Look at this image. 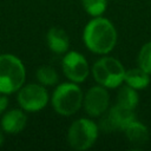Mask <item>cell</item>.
<instances>
[{
    "instance_id": "4fadbf2b",
    "label": "cell",
    "mask_w": 151,
    "mask_h": 151,
    "mask_svg": "<svg viewBox=\"0 0 151 151\" xmlns=\"http://www.w3.org/2000/svg\"><path fill=\"white\" fill-rule=\"evenodd\" d=\"M124 81L129 86H131L136 90L145 88L150 83V73H147L146 71H144L140 67L131 68V70L125 71Z\"/></svg>"
},
{
    "instance_id": "e0dca14e",
    "label": "cell",
    "mask_w": 151,
    "mask_h": 151,
    "mask_svg": "<svg viewBox=\"0 0 151 151\" xmlns=\"http://www.w3.org/2000/svg\"><path fill=\"white\" fill-rule=\"evenodd\" d=\"M138 66L151 74V41L146 42L138 53Z\"/></svg>"
},
{
    "instance_id": "30bf717a",
    "label": "cell",
    "mask_w": 151,
    "mask_h": 151,
    "mask_svg": "<svg viewBox=\"0 0 151 151\" xmlns=\"http://www.w3.org/2000/svg\"><path fill=\"white\" fill-rule=\"evenodd\" d=\"M27 117L21 110H11L4 114L1 127L7 133H19L26 125Z\"/></svg>"
},
{
    "instance_id": "9a60e30c",
    "label": "cell",
    "mask_w": 151,
    "mask_h": 151,
    "mask_svg": "<svg viewBox=\"0 0 151 151\" xmlns=\"http://www.w3.org/2000/svg\"><path fill=\"white\" fill-rule=\"evenodd\" d=\"M37 79L40 84L46 86H52L58 81V73L57 71L47 65L40 66L37 71Z\"/></svg>"
},
{
    "instance_id": "9c48e42d",
    "label": "cell",
    "mask_w": 151,
    "mask_h": 151,
    "mask_svg": "<svg viewBox=\"0 0 151 151\" xmlns=\"http://www.w3.org/2000/svg\"><path fill=\"white\" fill-rule=\"evenodd\" d=\"M61 66L65 76L73 83H81L88 76V64L78 52H68L63 58Z\"/></svg>"
},
{
    "instance_id": "52a82bcc",
    "label": "cell",
    "mask_w": 151,
    "mask_h": 151,
    "mask_svg": "<svg viewBox=\"0 0 151 151\" xmlns=\"http://www.w3.org/2000/svg\"><path fill=\"white\" fill-rule=\"evenodd\" d=\"M48 94L44 86L38 84H28L21 86L18 93V103L26 111H39L46 106Z\"/></svg>"
},
{
    "instance_id": "ac0fdd59",
    "label": "cell",
    "mask_w": 151,
    "mask_h": 151,
    "mask_svg": "<svg viewBox=\"0 0 151 151\" xmlns=\"http://www.w3.org/2000/svg\"><path fill=\"white\" fill-rule=\"evenodd\" d=\"M7 105H8V99L5 96H0V113H2L5 111Z\"/></svg>"
},
{
    "instance_id": "ba28073f",
    "label": "cell",
    "mask_w": 151,
    "mask_h": 151,
    "mask_svg": "<svg viewBox=\"0 0 151 151\" xmlns=\"http://www.w3.org/2000/svg\"><path fill=\"white\" fill-rule=\"evenodd\" d=\"M109 101H110V96L106 87L101 85H97V86H92L86 92L83 99V105L88 116L98 117L107 110Z\"/></svg>"
},
{
    "instance_id": "3957f363",
    "label": "cell",
    "mask_w": 151,
    "mask_h": 151,
    "mask_svg": "<svg viewBox=\"0 0 151 151\" xmlns=\"http://www.w3.org/2000/svg\"><path fill=\"white\" fill-rule=\"evenodd\" d=\"M83 92L76 83H64L53 92L52 105L61 116H72L83 104Z\"/></svg>"
},
{
    "instance_id": "8992f818",
    "label": "cell",
    "mask_w": 151,
    "mask_h": 151,
    "mask_svg": "<svg viewBox=\"0 0 151 151\" xmlns=\"http://www.w3.org/2000/svg\"><path fill=\"white\" fill-rule=\"evenodd\" d=\"M104 117L99 122V127L105 132H113L117 130H125L131 123L136 120L133 110L124 107L119 104L105 111Z\"/></svg>"
},
{
    "instance_id": "7a4b0ae2",
    "label": "cell",
    "mask_w": 151,
    "mask_h": 151,
    "mask_svg": "<svg viewBox=\"0 0 151 151\" xmlns=\"http://www.w3.org/2000/svg\"><path fill=\"white\" fill-rule=\"evenodd\" d=\"M25 67L13 54H0V93L8 94L18 91L25 81Z\"/></svg>"
},
{
    "instance_id": "277c9868",
    "label": "cell",
    "mask_w": 151,
    "mask_h": 151,
    "mask_svg": "<svg viewBox=\"0 0 151 151\" xmlns=\"http://www.w3.org/2000/svg\"><path fill=\"white\" fill-rule=\"evenodd\" d=\"M92 76L99 85L113 88L124 80L125 70L119 60L112 57H104L93 64Z\"/></svg>"
},
{
    "instance_id": "6da1fadb",
    "label": "cell",
    "mask_w": 151,
    "mask_h": 151,
    "mask_svg": "<svg viewBox=\"0 0 151 151\" xmlns=\"http://www.w3.org/2000/svg\"><path fill=\"white\" fill-rule=\"evenodd\" d=\"M83 39L90 51L98 54H106L116 45L117 32L110 20L98 17L85 26Z\"/></svg>"
},
{
    "instance_id": "5b68a950",
    "label": "cell",
    "mask_w": 151,
    "mask_h": 151,
    "mask_svg": "<svg viewBox=\"0 0 151 151\" xmlns=\"http://www.w3.org/2000/svg\"><path fill=\"white\" fill-rule=\"evenodd\" d=\"M98 137V126L86 118L77 119L72 123L67 132V140L72 149L81 151L90 149Z\"/></svg>"
},
{
    "instance_id": "2e32d148",
    "label": "cell",
    "mask_w": 151,
    "mask_h": 151,
    "mask_svg": "<svg viewBox=\"0 0 151 151\" xmlns=\"http://www.w3.org/2000/svg\"><path fill=\"white\" fill-rule=\"evenodd\" d=\"M84 9L92 17L103 14L107 6V0H81Z\"/></svg>"
},
{
    "instance_id": "5bb4252c",
    "label": "cell",
    "mask_w": 151,
    "mask_h": 151,
    "mask_svg": "<svg viewBox=\"0 0 151 151\" xmlns=\"http://www.w3.org/2000/svg\"><path fill=\"white\" fill-rule=\"evenodd\" d=\"M138 101H139V97H138L136 88H133L129 85L119 88V92L117 96V104L133 110L137 106Z\"/></svg>"
},
{
    "instance_id": "7c38bea8",
    "label": "cell",
    "mask_w": 151,
    "mask_h": 151,
    "mask_svg": "<svg viewBox=\"0 0 151 151\" xmlns=\"http://www.w3.org/2000/svg\"><path fill=\"white\" fill-rule=\"evenodd\" d=\"M124 131H125L126 138L129 139V142L132 144L133 147H142L149 140L147 127L137 120L131 123Z\"/></svg>"
},
{
    "instance_id": "d6986e66",
    "label": "cell",
    "mask_w": 151,
    "mask_h": 151,
    "mask_svg": "<svg viewBox=\"0 0 151 151\" xmlns=\"http://www.w3.org/2000/svg\"><path fill=\"white\" fill-rule=\"evenodd\" d=\"M2 143H4V137H2V133L0 132V145H2Z\"/></svg>"
},
{
    "instance_id": "8fae6325",
    "label": "cell",
    "mask_w": 151,
    "mask_h": 151,
    "mask_svg": "<svg viewBox=\"0 0 151 151\" xmlns=\"http://www.w3.org/2000/svg\"><path fill=\"white\" fill-rule=\"evenodd\" d=\"M46 39H47V45L50 50L57 54L65 53L68 50V46H70L68 35L64 29L59 27L50 28V31L47 32Z\"/></svg>"
}]
</instances>
